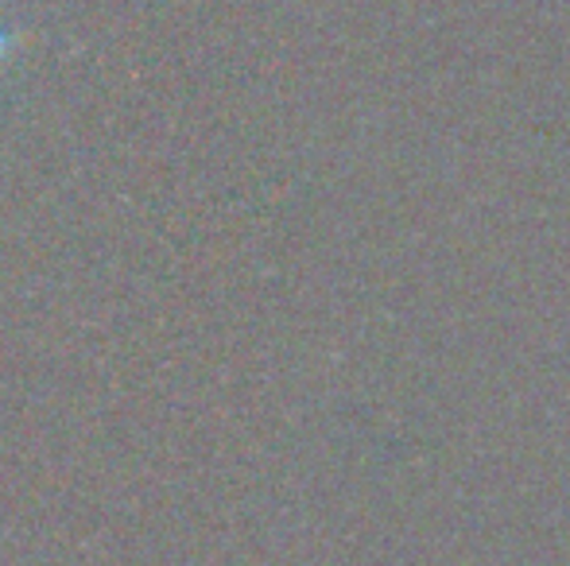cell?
I'll return each mask as SVG.
<instances>
[{
  "instance_id": "cell-1",
  "label": "cell",
  "mask_w": 570,
  "mask_h": 566,
  "mask_svg": "<svg viewBox=\"0 0 570 566\" xmlns=\"http://www.w3.org/2000/svg\"><path fill=\"white\" fill-rule=\"evenodd\" d=\"M8 51H12V36H8L4 20H0V62H4V59H8Z\"/></svg>"
}]
</instances>
